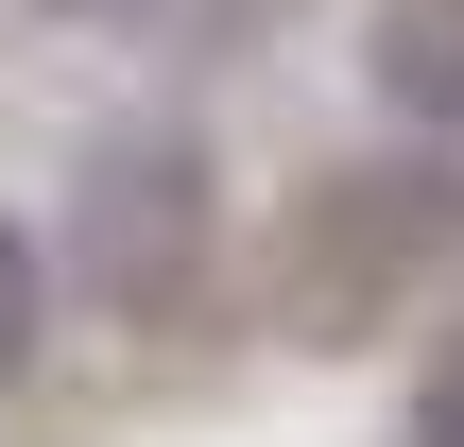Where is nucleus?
Instances as JSON below:
<instances>
[{"mask_svg": "<svg viewBox=\"0 0 464 447\" xmlns=\"http://www.w3.org/2000/svg\"><path fill=\"white\" fill-rule=\"evenodd\" d=\"M207 155L172 138V121H138V138H103L86 155V189H69V258H86V293L121 310V327H172L189 310V276H207Z\"/></svg>", "mask_w": 464, "mask_h": 447, "instance_id": "f257e3e1", "label": "nucleus"}, {"mask_svg": "<svg viewBox=\"0 0 464 447\" xmlns=\"http://www.w3.org/2000/svg\"><path fill=\"white\" fill-rule=\"evenodd\" d=\"M430 241H448L430 172H344V189L293 224V327H327V345H344V327H362V310H379Z\"/></svg>", "mask_w": 464, "mask_h": 447, "instance_id": "f03ea898", "label": "nucleus"}, {"mask_svg": "<svg viewBox=\"0 0 464 447\" xmlns=\"http://www.w3.org/2000/svg\"><path fill=\"white\" fill-rule=\"evenodd\" d=\"M362 69L396 121H464V0H379L362 17Z\"/></svg>", "mask_w": 464, "mask_h": 447, "instance_id": "7ed1b4c3", "label": "nucleus"}, {"mask_svg": "<svg viewBox=\"0 0 464 447\" xmlns=\"http://www.w3.org/2000/svg\"><path fill=\"white\" fill-rule=\"evenodd\" d=\"M52 345V258H34V224H0V379Z\"/></svg>", "mask_w": 464, "mask_h": 447, "instance_id": "20e7f679", "label": "nucleus"}, {"mask_svg": "<svg viewBox=\"0 0 464 447\" xmlns=\"http://www.w3.org/2000/svg\"><path fill=\"white\" fill-rule=\"evenodd\" d=\"M413 447H464V345H448V379L413 396Z\"/></svg>", "mask_w": 464, "mask_h": 447, "instance_id": "39448f33", "label": "nucleus"}, {"mask_svg": "<svg viewBox=\"0 0 464 447\" xmlns=\"http://www.w3.org/2000/svg\"><path fill=\"white\" fill-rule=\"evenodd\" d=\"M52 17H121V0H52Z\"/></svg>", "mask_w": 464, "mask_h": 447, "instance_id": "423d86ee", "label": "nucleus"}]
</instances>
